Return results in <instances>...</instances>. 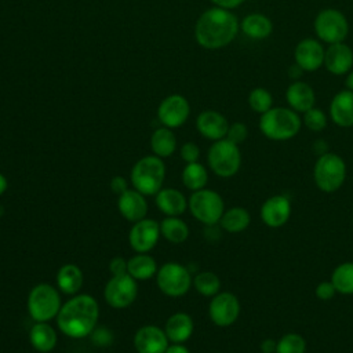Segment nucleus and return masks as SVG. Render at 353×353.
Segmentation results:
<instances>
[{
  "label": "nucleus",
  "instance_id": "f257e3e1",
  "mask_svg": "<svg viewBox=\"0 0 353 353\" xmlns=\"http://www.w3.org/2000/svg\"><path fill=\"white\" fill-rule=\"evenodd\" d=\"M98 319L99 305L97 299L90 294H76L62 303L55 320L63 335L72 339H81L91 335Z\"/></svg>",
  "mask_w": 353,
  "mask_h": 353
},
{
  "label": "nucleus",
  "instance_id": "f03ea898",
  "mask_svg": "<svg viewBox=\"0 0 353 353\" xmlns=\"http://www.w3.org/2000/svg\"><path fill=\"white\" fill-rule=\"evenodd\" d=\"M239 28L240 22L230 10L212 7L199 17L194 25V37L203 48L218 50L234 40Z\"/></svg>",
  "mask_w": 353,
  "mask_h": 353
},
{
  "label": "nucleus",
  "instance_id": "7ed1b4c3",
  "mask_svg": "<svg viewBox=\"0 0 353 353\" xmlns=\"http://www.w3.org/2000/svg\"><path fill=\"white\" fill-rule=\"evenodd\" d=\"M302 125L299 114L291 108L276 106L261 114L259 130L272 141H287L294 138Z\"/></svg>",
  "mask_w": 353,
  "mask_h": 353
},
{
  "label": "nucleus",
  "instance_id": "20e7f679",
  "mask_svg": "<svg viewBox=\"0 0 353 353\" xmlns=\"http://www.w3.org/2000/svg\"><path fill=\"white\" fill-rule=\"evenodd\" d=\"M165 179V164L154 154L143 156L131 168L130 182L134 189L145 196H154Z\"/></svg>",
  "mask_w": 353,
  "mask_h": 353
},
{
  "label": "nucleus",
  "instance_id": "39448f33",
  "mask_svg": "<svg viewBox=\"0 0 353 353\" xmlns=\"http://www.w3.org/2000/svg\"><path fill=\"white\" fill-rule=\"evenodd\" d=\"M59 292L57 287L48 283H39L29 291L26 309L33 321L48 323L57 319L62 306Z\"/></svg>",
  "mask_w": 353,
  "mask_h": 353
},
{
  "label": "nucleus",
  "instance_id": "423d86ee",
  "mask_svg": "<svg viewBox=\"0 0 353 353\" xmlns=\"http://www.w3.org/2000/svg\"><path fill=\"white\" fill-rule=\"evenodd\" d=\"M313 179L316 186L324 193L336 192L346 179L345 160L332 152L319 156L313 168Z\"/></svg>",
  "mask_w": 353,
  "mask_h": 353
},
{
  "label": "nucleus",
  "instance_id": "0eeeda50",
  "mask_svg": "<svg viewBox=\"0 0 353 353\" xmlns=\"http://www.w3.org/2000/svg\"><path fill=\"white\" fill-rule=\"evenodd\" d=\"M207 161L211 171L221 178L236 175L241 167V152L239 145L223 138L215 141L207 153Z\"/></svg>",
  "mask_w": 353,
  "mask_h": 353
},
{
  "label": "nucleus",
  "instance_id": "6e6552de",
  "mask_svg": "<svg viewBox=\"0 0 353 353\" xmlns=\"http://www.w3.org/2000/svg\"><path fill=\"white\" fill-rule=\"evenodd\" d=\"M188 208L199 222L207 226H214L219 223V219L225 212V203L218 192L204 188L192 192L188 199Z\"/></svg>",
  "mask_w": 353,
  "mask_h": 353
},
{
  "label": "nucleus",
  "instance_id": "1a4fd4ad",
  "mask_svg": "<svg viewBox=\"0 0 353 353\" xmlns=\"http://www.w3.org/2000/svg\"><path fill=\"white\" fill-rule=\"evenodd\" d=\"M156 284L164 295L179 298L188 294L193 285V279L189 269L182 263L167 262L159 268L156 273Z\"/></svg>",
  "mask_w": 353,
  "mask_h": 353
},
{
  "label": "nucleus",
  "instance_id": "9d476101",
  "mask_svg": "<svg viewBox=\"0 0 353 353\" xmlns=\"http://www.w3.org/2000/svg\"><path fill=\"white\" fill-rule=\"evenodd\" d=\"M314 32L316 36L327 44L341 43L347 36L349 23L339 10L325 8L314 18Z\"/></svg>",
  "mask_w": 353,
  "mask_h": 353
},
{
  "label": "nucleus",
  "instance_id": "9b49d317",
  "mask_svg": "<svg viewBox=\"0 0 353 353\" xmlns=\"http://www.w3.org/2000/svg\"><path fill=\"white\" fill-rule=\"evenodd\" d=\"M138 296V283L128 273L110 276L103 288L105 302L113 309L131 306Z\"/></svg>",
  "mask_w": 353,
  "mask_h": 353
},
{
  "label": "nucleus",
  "instance_id": "f8f14e48",
  "mask_svg": "<svg viewBox=\"0 0 353 353\" xmlns=\"http://www.w3.org/2000/svg\"><path fill=\"white\" fill-rule=\"evenodd\" d=\"M240 309V301L233 292L219 291L210 301L208 316L215 325L223 328L232 325L239 319Z\"/></svg>",
  "mask_w": 353,
  "mask_h": 353
},
{
  "label": "nucleus",
  "instance_id": "ddd939ff",
  "mask_svg": "<svg viewBox=\"0 0 353 353\" xmlns=\"http://www.w3.org/2000/svg\"><path fill=\"white\" fill-rule=\"evenodd\" d=\"M190 114V105L181 94L165 97L157 108V119L164 127L178 128L183 125Z\"/></svg>",
  "mask_w": 353,
  "mask_h": 353
},
{
  "label": "nucleus",
  "instance_id": "4468645a",
  "mask_svg": "<svg viewBox=\"0 0 353 353\" xmlns=\"http://www.w3.org/2000/svg\"><path fill=\"white\" fill-rule=\"evenodd\" d=\"M160 236V223L146 216L132 223L128 233V243L135 252H149L156 247Z\"/></svg>",
  "mask_w": 353,
  "mask_h": 353
},
{
  "label": "nucleus",
  "instance_id": "2eb2a0df",
  "mask_svg": "<svg viewBox=\"0 0 353 353\" xmlns=\"http://www.w3.org/2000/svg\"><path fill=\"white\" fill-rule=\"evenodd\" d=\"M132 343L137 353H165L171 342L164 328L156 324H146L137 330Z\"/></svg>",
  "mask_w": 353,
  "mask_h": 353
},
{
  "label": "nucleus",
  "instance_id": "dca6fc26",
  "mask_svg": "<svg viewBox=\"0 0 353 353\" xmlns=\"http://www.w3.org/2000/svg\"><path fill=\"white\" fill-rule=\"evenodd\" d=\"M291 210V201L287 196L274 194L263 201L259 210V215L266 226L281 228L288 222Z\"/></svg>",
  "mask_w": 353,
  "mask_h": 353
},
{
  "label": "nucleus",
  "instance_id": "f3484780",
  "mask_svg": "<svg viewBox=\"0 0 353 353\" xmlns=\"http://www.w3.org/2000/svg\"><path fill=\"white\" fill-rule=\"evenodd\" d=\"M325 50L316 39L301 40L294 50V59L305 72H314L324 63Z\"/></svg>",
  "mask_w": 353,
  "mask_h": 353
},
{
  "label": "nucleus",
  "instance_id": "a211bd4d",
  "mask_svg": "<svg viewBox=\"0 0 353 353\" xmlns=\"http://www.w3.org/2000/svg\"><path fill=\"white\" fill-rule=\"evenodd\" d=\"M117 210L120 215L128 222H138L148 215V201L146 196L137 189H127L124 193L117 196Z\"/></svg>",
  "mask_w": 353,
  "mask_h": 353
},
{
  "label": "nucleus",
  "instance_id": "6ab92c4d",
  "mask_svg": "<svg viewBox=\"0 0 353 353\" xmlns=\"http://www.w3.org/2000/svg\"><path fill=\"white\" fill-rule=\"evenodd\" d=\"M196 128L204 138L210 141H219L226 137L229 121L216 110H203L196 119Z\"/></svg>",
  "mask_w": 353,
  "mask_h": 353
},
{
  "label": "nucleus",
  "instance_id": "aec40b11",
  "mask_svg": "<svg viewBox=\"0 0 353 353\" xmlns=\"http://www.w3.org/2000/svg\"><path fill=\"white\" fill-rule=\"evenodd\" d=\"M324 66L336 76L347 73L353 66V50L343 41L330 44L324 52Z\"/></svg>",
  "mask_w": 353,
  "mask_h": 353
},
{
  "label": "nucleus",
  "instance_id": "412c9836",
  "mask_svg": "<svg viewBox=\"0 0 353 353\" xmlns=\"http://www.w3.org/2000/svg\"><path fill=\"white\" fill-rule=\"evenodd\" d=\"M156 207L165 216H179L188 210V199L175 188H163L154 194Z\"/></svg>",
  "mask_w": 353,
  "mask_h": 353
},
{
  "label": "nucleus",
  "instance_id": "4be33fe9",
  "mask_svg": "<svg viewBox=\"0 0 353 353\" xmlns=\"http://www.w3.org/2000/svg\"><path fill=\"white\" fill-rule=\"evenodd\" d=\"M330 116L339 127H353V91L346 88L334 95L330 103Z\"/></svg>",
  "mask_w": 353,
  "mask_h": 353
},
{
  "label": "nucleus",
  "instance_id": "5701e85b",
  "mask_svg": "<svg viewBox=\"0 0 353 353\" xmlns=\"http://www.w3.org/2000/svg\"><path fill=\"white\" fill-rule=\"evenodd\" d=\"M164 331L171 343H185L194 331L193 319L185 312H176L167 319Z\"/></svg>",
  "mask_w": 353,
  "mask_h": 353
},
{
  "label": "nucleus",
  "instance_id": "b1692460",
  "mask_svg": "<svg viewBox=\"0 0 353 353\" xmlns=\"http://www.w3.org/2000/svg\"><path fill=\"white\" fill-rule=\"evenodd\" d=\"M285 99L292 110L296 113H305L314 106L316 95L307 83L295 80L288 85L285 91Z\"/></svg>",
  "mask_w": 353,
  "mask_h": 353
},
{
  "label": "nucleus",
  "instance_id": "393cba45",
  "mask_svg": "<svg viewBox=\"0 0 353 353\" xmlns=\"http://www.w3.org/2000/svg\"><path fill=\"white\" fill-rule=\"evenodd\" d=\"M29 342L39 353H50L55 349L58 334L47 321H34L29 330Z\"/></svg>",
  "mask_w": 353,
  "mask_h": 353
},
{
  "label": "nucleus",
  "instance_id": "a878e982",
  "mask_svg": "<svg viewBox=\"0 0 353 353\" xmlns=\"http://www.w3.org/2000/svg\"><path fill=\"white\" fill-rule=\"evenodd\" d=\"M57 288L65 295H76L84 284L83 270L74 263L62 265L55 276Z\"/></svg>",
  "mask_w": 353,
  "mask_h": 353
},
{
  "label": "nucleus",
  "instance_id": "bb28decb",
  "mask_svg": "<svg viewBox=\"0 0 353 353\" xmlns=\"http://www.w3.org/2000/svg\"><path fill=\"white\" fill-rule=\"evenodd\" d=\"M240 28L243 33L254 40H262L270 36L273 30V23L269 17L259 12L248 14L240 22Z\"/></svg>",
  "mask_w": 353,
  "mask_h": 353
},
{
  "label": "nucleus",
  "instance_id": "cd10ccee",
  "mask_svg": "<svg viewBox=\"0 0 353 353\" xmlns=\"http://www.w3.org/2000/svg\"><path fill=\"white\" fill-rule=\"evenodd\" d=\"M159 270L156 259L148 252H137L134 256L127 259V273L137 281L148 280L156 276Z\"/></svg>",
  "mask_w": 353,
  "mask_h": 353
},
{
  "label": "nucleus",
  "instance_id": "c85d7f7f",
  "mask_svg": "<svg viewBox=\"0 0 353 353\" xmlns=\"http://www.w3.org/2000/svg\"><path fill=\"white\" fill-rule=\"evenodd\" d=\"M150 149L154 156L165 159L176 150V138L171 128L159 127L150 135Z\"/></svg>",
  "mask_w": 353,
  "mask_h": 353
},
{
  "label": "nucleus",
  "instance_id": "c756f323",
  "mask_svg": "<svg viewBox=\"0 0 353 353\" xmlns=\"http://www.w3.org/2000/svg\"><path fill=\"white\" fill-rule=\"evenodd\" d=\"M251 223L250 212L243 207H232L225 210L222 218L219 219V225L223 230L229 233H240L244 232Z\"/></svg>",
  "mask_w": 353,
  "mask_h": 353
},
{
  "label": "nucleus",
  "instance_id": "7c9ffc66",
  "mask_svg": "<svg viewBox=\"0 0 353 353\" xmlns=\"http://www.w3.org/2000/svg\"><path fill=\"white\" fill-rule=\"evenodd\" d=\"M160 233L167 241L172 244H181L189 237V226L179 216H165L160 222Z\"/></svg>",
  "mask_w": 353,
  "mask_h": 353
},
{
  "label": "nucleus",
  "instance_id": "2f4dec72",
  "mask_svg": "<svg viewBox=\"0 0 353 353\" xmlns=\"http://www.w3.org/2000/svg\"><path fill=\"white\" fill-rule=\"evenodd\" d=\"M181 176H182V183L185 185V188L192 192L204 189L208 182V171L199 161L188 163L183 167Z\"/></svg>",
  "mask_w": 353,
  "mask_h": 353
},
{
  "label": "nucleus",
  "instance_id": "473e14b6",
  "mask_svg": "<svg viewBox=\"0 0 353 353\" xmlns=\"http://www.w3.org/2000/svg\"><path fill=\"white\" fill-rule=\"evenodd\" d=\"M331 281L336 292L342 295H353V262L338 265L331 274Z\"/></svg>",
  "mask_w": 353,
  "mask_h": 353
},
{
  "label": "nucleus",
  "instance_id": "72a5a7b5",
  "mask_svg": "<svg viewBox=\"0 0 353 353\" xmlns=\"http://www.w3.org/2000/svg\"><path fill=\"white\" fill-rule=\"evenodd\" d=\"M193 287L200 295L212 298L221 291V279L211 270H203L193 277Z\"/></svg>",
  "mask_w": 353,
  "mask_h": 353
},
{
  "label": "nucleus",
  "instance_id": "f704fd0d",
  "mask_svg": "<svg viewBox=\"0 0 353 353\" xmlns=\"http://www.w3.org/2000/svg\"><path fill=\"white\" fill-rule=\"evenodd\" d=\"M306 341L301 334H284L276 343V353H305Z\"/></svg>",
  "mask_w": 353,
  "mask_h": 353
},
{
  "label": "nucleus",
  "instance_id": "c9c22d12",
  "mask_svg": "<svg viewBox=\"0 0 353 353\" xmlns=\"http://www.w3.org/2000/svg\"><path fill=\"white\" fill-rule=\"evenodd\" d=\"M248 105L254 112L263 114L270 108H273L272 94L263 87H256L248 95Z\"/></svg>",
  "mask_w": 353,
  "mask_h": 353
},
{
  "label": "nucleus",
  "instance_id": "e433bc0d",
  "mask_svg": "<svg viewBox=\"0 0 353 353\" xmlns=\"http://www.w3.org/2000/svg\"><path fill=\"white\" fill-rule=\"evenodd\" d=\"M302 123L305 127H307L310 131L320 132L327 127V116L325 113L319 108H312L303 113Z\"/></svg>",
  "mask_w": 353,
  "mask_h": 353
},
{
  "label": "nucleus",
  "instance_id": "4c0bfd02",
  "mask_svg": "<svg viewBox=\"0 0 353 353\" xmlns=\"http://www.w3.org/2000/svg\"><path fill=\"white\" fill-rule=\"evenodd\" d=\"M247 137H248L247 125L244 123L236 121V123L229 124V128H228V132H226L225 138L232 141L236 145H240L247 139Z\"/></svg>",
  "mask_w": 353,
  "mask_h": 353
},
{
  "label": "nucleus",
  "instance_id": "58836bf2",
  "mask_svg": "<svg viewBox=\"0 0 353 353\" xmlns=\"http://www.w3.org/2000/svg\"><path fill=\"white\" fill-rule=\"evenodd\" d=\"M182 160L188 163H196L200 159V148L194 142H185L179 149Z\"/></svg>",
  "mask_w": 353,
  "mask_h": 353
},
{
  "label": "nucleus",
  "instance_id": "ea45409f",
  "mask_svg": "<svg viewBox=\"0 0 353 353\" xmlns=\"http://www.w3.org/2000/svg\"><path fill=\"white\" fill-rule=\"evenodd\" d=\"M314 294L320 301H328V299H332L335 296L336 290H335L331 280H325V281H321L316 285Z\"/></svg>",
  "mask_w": 353,
  "mask_h": 353
},
{
  "label": "nucleus",
  "instance_id": "a19ab883",
  "mask_svg": "<svg viewBox=\"0 0 353 353\" xmlns=\"http://www.w3.org/2000/svg\"><path fill=\"white\" fill-rule=\"evenodd\" d=\"M91 341L98 346H108L113 341V335L108 328H97L91 332Z\"/></svg>",
  "mask_w": 353,
  "mask_h": 353
},
{
  "label": "nucleus",
  "instance_id": "79ce46f5",
  "mask_svg": "<svg viewBox=\"0 0 353 353\" xmlns=\"http://www.w3.org/2000/svg\"><path fill=\"white\" fill-rule=\"evenodd\" d=\"M109 270L112 276H120L127 273V259L123 256H114L109 262Z\"/></svg>",
  "mask_w": 353,
  "mask_h": 353
},
{
  "label": "nucleus",
  "instance_id": "37998d69",
  "mask_svg": "<svg viewBox=\"0 0 353 353\" xmlns=\"http://www.w3.org/2000/svg\"><path fill=\"white\" fill-rule=\"evenodd\" d=\"M109 186H110L112 193L120 196L121 193H124V192L128 189V182H127V179H125L124 176L116 175V176H113V178L110 179V185H109Z\"/></svg>",
  "mask_w": 353,
  "mask_h": 353
},
{
  "label": "nucleus",
  "instance_id": "c03bdc74",
  "mask_svg": "<svg viewBox=\"0 0 353 353\" xmlns=\"http://www.w3.org/2000/svg\"><path fill=\"white\" fill-rule=\"evenodd\" d=\"M210 1L214 3L215 7H221L226 10H233L244 3V0H210Z\"/></svg>",
  "mask_w": 353,
  "mask_h": 353
},
{
  "label": "nucleus",
  "instance_id": "a18cd8bd",
  "mask_svg": "<svg viewBox=\"0 0 353 353\" xmlns=\"http://www.w3.org/2000/svg\"><path fill=\"white\" fill-rule=\"evenodd\" d=\"M165 353H190L183 343H170Z\"/></svg>",
  "mask_w": 353,
  "mask_h": 353
},
{
  "label": "nucleus",
  "instance_id": "49530a36",
  "mask_svg": "<svg viewBox=\"0 0 353 353\" xmlns=\"http://www.w3.org/2000/svg\"><path fill=\"white\" fill-rule=\"evenodd\" d=\"M276 343L277 341H273V339H265L261 345V349H262V353H276Z\"/></svg>",
  "mask_w": 353,
  "mask_h": 353
},
{
  "label": "nucleus",
  "instance_id": "de8ad7c7",
  "mask_svg": "<svg viewBox=\"0 0 353 353\" xmlns=\"http://www.w3.org/2000/svg\"><path fill=\"white\" fill-rule=\"evenodd\" d=\"M305 70L301 68V66H298L296 63H294V65H291V68L288 69V74L291 76V79H299L301 77V74L303 73Z\"/></svg>",
  "mask_w": 353,
  "mask_h": 353
},
{
  "label": "nucleus",
  "instance_id": "09e8293b",
  "mask_svg": "<svg viewBox=\"0 0 353 353\" xmlns=\"http://www.w3.org/2000/svg\"><path fill=\"white\" fill-rule=\"evenodd\" d=\"M7 188H8V181H7V178L0 172V196H3V194L6 193Z\"/></svg>",
  "mask_w": 353,
  "mask_h": 353
},
{
  "label": "nucleus",
  "instance_id": "8fccbe9b",
  "mask_svg": "<svg viewBox=\"0 0 353 353\" xmlns=\"http://www.w3.org/2000/svg\"><path fill=\"white\" fill-rule=\"evenodd\" d=\"M345 85H346L347 90L353 91V70L349 72V74H347V77H346V80H345Z\"/></svg>",
  "mask_w": 353,
  "mask_h": 353
}]
</instances>
